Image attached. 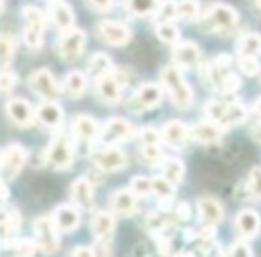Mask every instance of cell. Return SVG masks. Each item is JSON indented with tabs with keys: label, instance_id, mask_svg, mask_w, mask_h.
Masks as SVG:
<instances>
[{
	"label": "cell",
	"instance_id": "cell-1",
	"mask_svg": "<svg viewBox=\"0 0 261 257\" xmlns=\"http://www.w3.org/2000/svg\"><path fill=\"white\" fill-rule=\"evenodd\" d=\"M161 82L170 97L172 104L179 109H190L193 105V91L186 84L179 66H165L161 70Z\"/></svg>",
	"mask_w": 261,
	"mask_h": 257
},
{
	"label": "cell",
	"instance_id": "cell-2",
	"mask_svg": "<svg viewBox=\"0 0 261 257\" xmlns=\"http://www.w3.org/2000/svg\"><path fill=\"white\" fill-rule=\"evenodd\" d=\"M204 112H206L210 122L217 123L224 131L229 127L240 125L247 118V107L243 104H240V102L211 100L204 105Z\"/></svg>",
	"mask_w": 261,
	"mask_h": 257
},
{
	"label": "cell",
	"instance_id": "cell-3",
	"mask_svg": "<svg viewBox=\"0 0 261 257\" xmlns=\"http://www.w3.org/2000/svg\"><path fill=\"white\" fill-rule=\"evenodd\" d=\"M23 15V43L31 50H38L43 45V34L47 27V16L36 6H25Z\"/></svg>",
	"mask_w": 261,
	"mask_h": 257
},
{
	"label": "cell",
	"instance_id": "cell-4",
	"mask_svg": "<svg viewBox=\"0 0 261 257\" xmlns=\"http://www.w3.org/2000/svg\"><path fill=\"white\" fill-rule=\"evenodd\" d=\"M238 25V13L231 6L213 4L202 16L204 31H217V33H231Z\"/></svg>",
	"mask_w": 261,
	"mask_h": 257
},
{
	"label": "cell",
	"instance_id": "cell-5",
	"mask_svg": "<svg viewBox=\"0 0 261 257\" xmlns=\"http://www.w3.org/2000/svg\"><path fill=\"white\" fill-rule=\"evenodd\" d=\"M73 145L70 138L63 132H59L48 145L47 152H45V161L50 164L54 170H68L73 164Z\"/></svg>",
	"mask_w": 261,
	"mask_h": 257
},
{
	"label": "cell",
	"instance_id": "cell-6",
	"mask_svg": "<svg viewBox=\"0 0 261 257\" xmlns=\"http://www.w3.org/2000/svg\"><path fill=\"white\" fill-rule=\"evenodd\" d=\"M27 163V150L18 143L6 147L0 152V177L4 181H13L15 177H18V174L22 172L23 164Z\"/></svg>",
	"mask_w": 261,
	"mask_h": 257
},
{
	"label": "cell",
	"instance_id": "cell-7",
	"mask_svg": "<svg viewBox=\"0 0 261 257\" xmlns=\"http://www.w3.org/2000/svg\"><path fill=\"white\" fill-rule=\"evenodd\" d=\"M161 100H163V91L158 84H143L127 100V111L138 115V112L154 109L161 104Z\"/></svg>",
	"mask_w": 261,
	"mask_h": 257
},
{
	"label": "cell",
	"instance_id": "cell-8",
	"mask_svg": "<svg viewBox=\"0 0 261 257\" xmlns=\"http://www.w3.org/2000/svg\"><path fill=\"white\" fill-rule=\"evenodd\" d=\"M54 225L52 216H40L34 220V236H36V245L41 252L54 253L59 248V234Z\"/></svg>",
	"mask_w": 261,
	"mask_h": 257
},
{
	"label": "cell",
	"instance_id": "cell-9",
	"mask_svg": "<svg viewBox=\"0 0 261 257\" xmlns=\"http://www.w3.org/2000/svg\"><path fill=\"white\" fill-rule=\"evenodd\" d=\"M29 86L33 93H36L43 100H58L59 95H61V86L58 84L50 70L47 68H40L31 73Z\"/></svg>",
	"mask_w": 261,
	"mask_h": 257
},
{
	"label": "cell",
	"instance_id": "cell-10",
	"mask_svg": "<svg viewBox=\"0 0 261 257\" xmlns=\"http://www.w3.org/2000/svg\"><path fill=\"white\" fill-rule=\"evenodd\" d=\"M84 47H86V33L75 27L63 31L61 38H59L58 50L61 59L65 61H75L83 55Z\"/></svg>",
	"mask_w": 261,
	"mask_h": 257
},
{
	"label": "cell",
	"instance_id": "cell-11",
	"mask_svg": "<svg viewBox=\"0 0 261 257\" xmlns=\"http://www.w3.org/2000/svg\"><path fill=\"white\" fill-rule=\"evenodd\" d=\"M125 80L120 79L118 73L113 70L108 75H102L95 79V93L100 98V102L108 105H115L122 100V88Z\"/></svg>",
	"mask_w": 261,
	"mask_h": 257
},
{
	"label": "cell",
	"instance_id": "cell-12",
	"mask_svg": "<svg viewBox=\"0 0 261 257\" xmlns=\"http://www.w3.org/2000/svg\"><path fill=\"white\" fill-rule=\"evenodd\" d=\"M95 166L100 172H118L127 166V156L123 150L116 149L113 145H106L91 152Z\"/></svg>",
	"mask_w": 261,
	"mask_h": 257
},
{
	"label": "cell",
	"instance_id": "cell-13",
	"mask_svg": "<svg viewBox=\"0 0 261 257\" xmlns=\"http://www.w3.org/2000/svg\"><path fill=\"white\" fill-rule=\"evenodd\" d=\"M135 136V129L130 127V123L123 118H111L106 122V125L100 129V141L104 145H115V143L127 141Z\"/></svg>",
	"mask_w": 261,
	"mask_h": 257
},
{
	"label": "cell",
	"instance_id": "cell-14",
	"mask_svg": "<svg viewBox=\"0 0 261 257\" xmlns=\"http://www.w3.org/2000/svg\"><path fill=\"white\" fill-rule=\"evenodd\" d=\"M97 33L100 36L102 41L113 45V47H123L130 41L133 34L127 29L123 23L115 22V20H106V22H100L97 27Z\"/></svg>",
	"mask_w": 261,
	"mask_h": 257
},
{
	"label": "cell",
	"instance_id": "cell-15",
	"mask_svg": "<svg viewBox=\"0 0 261 257\" xmlns=\"http://www.w3.org/2000/svg\"><path fill=\"white\" fill-rule=\"evenodd\" d=\"M161 139L167 143L168 147L175 150H185L186 147L192 141V136H190V127H186L179 120H172L167 125L163 127L161 131Z\"/></svg>",
	"mask_w": 261,
	"mask_h": 257
},
{
	"label": "cell",
	"instance_id": "cell-16",
	"mask_svg": "<svg viewBox=\"0 0 261 257\" xmlns=\"http://www.w3.org/2000/svg\"><path fill=\"white\" fill-rule=\"evenodd\" d=\"M6 115L18 127H31L36 122V111L23 98H11L6 104Z\"/></svg>",
	"mask_w": 261,
	"mask_h": 257
},
{
	"label": "cell",
	"instance_id": "cell-17",
	"mask_svg": "<svg viewBox=\"0 0 261 257\" xmlns=\"http://www.w3.org/2000/svg\"><path fill=\"white\" fill-rule=\"evenodd\" d=\"M91 229H93L98 245H109L113 236H115V218L111 213L97 211L91 218Z\"/></svg>",
	"mask_w": 261,
	"mask_h": 257
},
{
	"label": "cell",
	"instance_id": "cell-18",
	"mask_svg": "<svg viewBox=\"0 0 261 257\" xmlns=\"http://www.w3.org/2000/svg\"><path fill=\"white\" fill-rule=\"evenodd\" d=\"M222 131H224L222 127L207 120V122H199L190 127V136L193 141L200 145H217L222 141Z\"/></svg>",
	"mask_w": 261,
	"mask_h": 257
},
{
	"label": "cell",
	"instance_id": "cell-19",
	"mask_svg": "<svg viewBox=\"0 0 261 257\" xmlns=\"http://www.w3.org/2000/svg\"><path fill=\"white\" fill-rule=\"evenodd\" d=\"M70 198L77 209H91L95 198L93 182L88 177H81L70 188Z\"/></svg>",
	"mask_w": 261,
	"mask_h": 257
},
{
	"label": "cell",
	"instance_id": "cell-20",
	"mask_svg": "<svg viewBox=\"0 0 261 257\" xmlns=\"http://www.w3.org/2000/svg\"><path fill=\"white\" fill-rule=\"evenodd\" d=\"M52 220L59 232H73L81 225V213L75 206H59L52 214Z\"/></svg>",
	"mask_w": 261,
	"mask_h": 257
},
{
	"label": "cell",
	"instance_id": "cell-21",
	"mask_svg": "<svg viewBox=\"0 0 261 257\" xmlns=\"http://www.w3.org/2000/svg\"><path fill=\"white\" fill-rule=\"evenodd\" d=\"M36 120H40L48 129H59L65 120V111L56 100H45L36 109Z\"/></svg>",
	"mask_w": 261,
	"mask_h": 257
},
{
	"label": "cell",
	"instance_id": "cell-22",
	"mask_svg": "<svg viewBox=\"0 0 261 257\" xmlns=\"http://www.w3.org/2000/svg\"><path fill=\"white\" fill-rule=\"evenodd\" d=\"M20 227H22V216L16 209H0V243H9L15 239L18 234Z\"/></svg>",
	"mask_w": 261,
	"mask_h": 257
},
{
	"label": "cell",
	"instance_id": "cell-23",
	"mask_svg": "<svg viewBox=\"0 0 261 257\" xmlns=\"http://www.w3.org/2000/svg\"><path fill=\"white\" fill-rule=\"evenodd\" d=\"M72 132L77 139L81 141H93L100 134V127H98L97 120L86 115H79L73 118L72 122Z\"/></svg>",
	"mask_w": 261,
	"mask_h": 257
},
{
	"label": "cell",
	"instance_id": "cell-24",
	"mask_svg": "<svg viewBox=\"0 0 261 257\" xmlns=\"http://www.w3.org/2000/svg\"><path fill=\"white\" fill-rule=\"evenodd\" d=\"M111 209L122 218H129L136 213V195L130 189H116L111 195Z\"/></svg>",
	"mask_w": 261,
	"mask_h": 257
},
{
	"label": "cell",
	"instance_id": "cell-25",
	"mask_svg": "<svg viewBox=\"0 0 261 257\" xmlns=\"http://www.w3.org/2000/svg\"><path fill=\"white\" fill-rule=\"evenodd\" d=\"M197 213H199V218L204 225H215L217 227L224 220L222 206L215 198H210V196H204V198H200L197 202Z\"/></svg>",
	"mask_w": 261,
	"mask_h": 257
},
{
	"label": "cell",
	"instance_id": "cell-26",
	"mask_svg": "<svg viewBox=\"0 0 261 257\" xmlns=\"http://www.w3.org/2000/svg\"><path fill=\"white\" fill-rule=\"evenodd\" d=\"M200 58H202L200 48L195 43H192V41L179 43L174 50L175 66H179V68H192V66H195L200 61Z\"/></svg>",
	"mask_w": 261,
	"mask_h": 257
},
{
	"label": "cell",
	"instance_id": "cell-27",
	"mask_svg": "<svg viewBox=\"0 0 261 257\" xmlns=\"http://www.w3.org/2000/svg\"><path fill=\"white\" fill-rule=\"evenodd\" d=\"M50 20L58 29L66 31L73 27V11L66 2L63 0H50V8H48Z\"/></svg>",
	"mask_w": 261,
	"mask_h": 257
},
{
	"label": "cell",
	"instance_id": "cell-28",
	"mask_svg": "<svg viewBox=\"0 0 261 257\" xmlns=\"http://www.w3.org/2000/svg\"><path fill=\"white\" fill-rule=\"evenodd\" d=\"M236 229L245 238H254L261 229V218L257 216L256 211H240L238 216H236Z\"/></svg>",
	"mask_w": 261,
	"mask_h": 257
},
{
	"label": "cell",
	"instance_id": "cell-29",
	"mask_svg": "<svg viewBox=\"0 0 261 257\" xmlns=\"http://www.w3.org/2000/svg\"><path fill=\"white\" fill-rule=\"evenodd\" d=\"M88 88V79L83 72H70L63 80L61 91L70 98H79L84 95Z\"/></svg>",
	"mask_w": 261,
	"mask_h": 257
},
{
	"label": "cell",
	"instance_id": "cell-30",
	"mask_svg": "<svg viewBox=\"0 0 261 257\" xmlns=\"http://www.w3.org/2000/svg\"><path fill=\"white\" fill-rule=\"evenodd\" d=\"M161 170H163V177L168 179L174 186H177L185 177V163L177 157H165L161 161Z\"/></svg>",
	"mask_w": 261,
	"mask_h": 257
},
{
	"label": "cell",
	"instance_id": "cell-31",
	"mask_svg": "<svg viewBox=\"0 0 261 257\" xmlns=\"http://www.w3.org/2000/svg\"><path fill=\"white\" fill-rule=\"evenodd\" d=\"M113 70H115V66H113L111 58L102 54V52L93 54L90 58V61H88V72H90V75L93 77V79H98V77H102V75H108V73H111Z\"/></svg>",
	"mask_w": 261,
	"mask_h": 257
},
{
	"label": "cell",
	"instance_id": "cell-32",
	"mask_svg": "<svg viewBox=\"0 0 261 257\" xmlns=\"http://www.w3.org/2000/svg\"><path fill=\"white\" fill-rule=\"evenodd\" d=\"M16 52L15 36L8 33H0V68H6L13 63Z\"/></svg>",
	"mask_w": 261,
	"mask_h": 257
},
{
	"label": "cell",
	"instance_id": "cell-33",
	"mask_svg": "<svg viewBox=\"0 0 261 257\" xmlns=\"http://www.w3.org/2000/svg\"><path fill=\"white\" fill-rule=\"evenodd\" d=\"M238 54L259 55L261 54V36L256 33H245L238 40Z\"/></svg>",
	"mask_w": 261,
	"mask_h": 257
},
{
	"label": "cell",
	"instance_id": "cell-34",
	"mask_svg": "<svg viewBox=\"0 0 261 257\" xmlns=\"http://www.w3.org/2000/svg\"><path fill=\"white\" fill-rule=\"evenodd\" d=\"M160 0H127V9L135 16H147L156 11Z\"/></svg>",
	"mask_w": 261,
	"mask_h": 257
},
{
	"label": "cell",
	"instance_id": "cell-35",
	"mask_svg": "<svg viewBox=\"0 0 261 257\" xmlns=\"http://www.w3.org/2000/svg\"><path fill=\"white\" fill-rule=\"evenodd\" d=\"M140 157L147 164H158L165 159V154L161 150L160 143H143L140 149Z\"/></svg>",
	"mask_w": 261,
	"mask_h": 257
},
{
	"label": "cell",
	"instance_id": "cell-36",
	"mask_svg": "<svg viewBox=\"0 0 261 257\" xmlns=\"http://www.w3.org/2000/svg\"><path fill=\"white\" fill-rule=\"evenodd\" d=\"M156 34L163 43H177L179 38H181V33L179 29L174 25V22H158L156 25Z\"/></svg>",
	"mask_w": 261,
	"mask_h": 257
},
{
	"label": "cell",
	"instance_id": "cell-37",
	"mask_svg": "<svg viewBox=\"0 0 261 257\" xmlns=\"http://www.w3.org/2000/svg\"><path fill=\"white\" fill-rule=\"evenodd\" d=\"M158 22H174L177 18V2L175 0H165L163 4H158L156 8Z\"/></svg>",
	"mask_w": 261,
	"mask_h": 257
},
{
	"label": "cell",
	"instance_id": "cell-38",
	"mask_svg": "<svg viewBox=\"0 0 261 257\" xmlns=\"http://www.w3.org/2000/svg\"><path fill=\"white\" fill-rule=\"evenodd\" d=\"M8 245V250L13 253H16V255H33L34 252L38 250V245L34 241H29V239H11L9 243H6Z\"/></svg>",
	"mask_w": 261,
	"mask_h": 257
},
{
	"label": "cell",
	"instance_id": "cell-39",
	"mask_svg": "<svg viewBox=\"0 0 261 257\" xmlns=\"http://www.w3.org/2000/svg\"><path fill=\"white\" fill-rule=\"evenodd\" d=\"M197 16H199V2L197 0H179L177 2L179 20H195Z\"/></svg>",
	"mask_w": 261,
	"mask_h": 257
},
{
	"label": "cell",
	"instance_id": "cell-40",
	"mask_svg": "<svg viewBox=\"0 0 261 257\" xmlns=\"http://www.w3.org/2000/svg\"><path fill=\"white\" fill-rule=\"evenodd\" d=\"M238 68L242 70L245 75L254 77V75H257V73H259L261 65H259V61L256 59V55L238 54Z\"/></svg>",
	"mask_w": 261,
	"mask_h": 257
},
{
	"label": "cell",
	"instance_id": "cell-41",
	"mask_svg": "<svg viewBox=\"0 0 261 257\" xmlns=\"http://www.w3.org/2000/svg\"><path fill=\"white\" fill-rule=\"evenodd\" d=\"M152 193H156L160 198H167V196H174L175 193V186L172 184L168 179H165L163 175L161 177L152 179Z\"/></svg>",
	"mask_w": 261,
	"mask_h": 257
},
{
	"label": "cell",
	"instance_id": "cell-42",
	"mask_svg": "<svg viewBox=\"0 0 261 257\" xmlns=\"http://www.w3.org/2000/svg\"><path fill=\"white\" fill-rule=\"evenodd\" d=\"M130 191L135 195H150L152 193V179L147 177H135L130 181Z\"/></svg>",
	"mask_w": 261,
	"mask_h": 257
},
{
	"label": "cell",
	"instance_id": "cell-43",
	"mask_svg": "<svg viewBox=\"0 0 261 257\" xmlns=\"http://www.w3.org/2000/svg\"><path fill=\"white\" fill-rule=\"evenodd\" d=\"M249 193L256 200H261V166L252 168L249 175Z\"/></svg>",
	"mask_w": 261,
	"mask_h": 257
},
{
	"label": "cell",
	"instance_id": "cell-44",
	"mask_svg": "<svg viewBox=\"0 0 261 257\" xmlns=\"http://www.w3.org/2000/svg\"><path fill=\"white\" fill-rule=\"evenodd\" d=\"M18 75L13 72H0V93H9L15 90Z\"/></svg>",
	"mask_w": 261,
	"mask_h": 257
},
{
	"label": "cell",
	"instance_id": "cell-45",
	"mask_svg": "<svg viewBox=\"0 0 261 257\" xmlns=\"http://www.w3.org/2000/svg\"><path fill=\"white\" fill-rule=\"evenodd\" d=\"M140 139H142V143H160L161 132H158L152 127H145L140 132Z\"/></svg>",
	"mask_w": 261,
	"mask_h": 257
},
{
	"label": "cell",
	"instance_id": "cell-46",
	"mask_svg": "<svg viewBox=\"0 0 261 257\" xmlns=\"http://www.w3.org/2000/svg\"><path fill=\"white\" fill-rule=\"evenodd\" d=\"M192 214V209L186 202H177V206H174V216L177 218V221H186Z\"/></svg>",
	"mask_w": 261,
	"mask_h": 257
},
{
	"label": "cell",
	"instance_id": "cell-47",
	"mask_svg": "<svg viewBox=\"0 0 261 257\" xmlns=\"http://www.w3.org/2000/svg\"><path fill=\"white\" fill-rule=\"evenodd\" d=\"M88 4L95 9V11H100V13H106L115 6V0H88Z\"/></svg>",
	"mask_w": 261,
	"mask_h": 257
},
{
	"label": "cell",
	"instance_id": "cell-48",
	"mask_svg": "<svg viewBox=\"0 0 261 257\" xmlns=\"http://www.w3.org/2000/svg\"><path fill=\"white\" fill-rule=\"evenodd\" d=\"M229 253H234V255H252V250H250V246L247 245V243H236V245L229 250Z\"/></svg>",
	"mask_w": 261,
	"mask_h": 257
},
{
	"label": "cell",
	"instance_id": "cell-49",
	"mask_svg": "<svg viewBox=\"0 0 261 257\" xmlns=\"http://www.w3.org/2000/svg\"><path fill=\"white\" fill-rule=\"evenodd\" d=\"M73 255H86V257H91L95 253L93 248H90V246H77V248L72 250Z\"/></svg>",
	"mask_w": 261,
	"mask_h": 257
},
{
	"label": "cell",
	"instance_id": "cell-50",
	"mask_svg": "<svg viewBox=\"0 0 261 257\" xmlns=\"http://www.w3.org/2000/svg\"><path fill=\"white\" fill-rule=\"evenodd\" d=\"M9 198V189L6 186V182L0 179V202H4V200Z\"/></svg>",
	"mask_w": 261,
	"mask_h": 257
},
{
	"label": "cell",
	"instance_id": "cell-51",
	"mask_svg": "<svg viewBox=\"0 0 261 257\" xmlns=\"http://www.w3.org/2000/svg\"><path fill=\"white\" fill-rule=\"evenodd\" d=\"M252 138L256 139L257 143H261V123H259V125H256V127L252 129Z\"/></svg>",
	"mask_w": 261,
	"mask_h": 257
},
{
	"label": "cell",
	"instance_id": "cell-52",
	"mask_svg": "<svg viewBox=\"0 0 261 257\" xmlns=\"http://www.w3.org/2000/svg\"><path fill=\"white\" fill-rule=\"evenodd\" d=\"M252 111H254V115H256L257 118H261V97L256 100V104H254V109H252Z\"/></svg>",
	"mask_w": 261,
	"mask_h": 257
},
{
	"label": "cell",
	"instance_id": "cell-53",
	"mask_svg": "<svg viewBox=\"0 0 261 257\" xmlns=\"http://www.w3.org/2000/svg\"><path fill=\"white\" fill-rule=\"evenodd\" d=\"M4 8H6L4 0H0V15H2V13H4Z\"/></svg>",
	"mask_w": 261,
	"mask_h": 257
},
{
	"label": "cell",
	"instance_id": "cell-54",
	"mask_svg": "<svg viewBox=\"0 0 261 257\" xmlns=\"http://www.w3.org/2000/svg\"><path fill=\"white\" fill-rule=\"evenodd\" d=\"M256 4H257V8L261 9V0H256Z\"/></svg>",
	"mask_w": 261,
	"mask_h": 257
}]
</instances>
